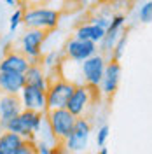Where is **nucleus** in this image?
<instances>
[{
  "label": "nucleus",
  "mask_w": 152,
  "mask_h": 154,
  "mask_svg": "<svg viewBox=\"0 0 152 154\" xmlns=\"http://www.w3.org/2000/svg\"><path fill=\"white\" fill-rule=\"evenodd\" d=\"M44 117H46L44 114H38L33 110H21V114H18L5 125V131L18 133L26 140H33V137L38 133L42 126Z\"/></svg>",
  "instance_id": "f257e3e1"
},
{
  "label": "nucleus",
  "mask_w": 152,
  "mask_h": 154,
  "mask_svg": "<svg viewBox=\"0 0 152 154\" xmlns=\"http://www.w3.org/2000/svg\"><path fill=\"white\" fill-rule=\"evenodd\" d=\"M59 14L54 9H46V7H33V9L25 11L23 14V25L32 30H42L49 32L58 26Z\"/></svg>",
  "instance_id": "f03ea898"
},
{
  "label": "nucleus",
  "mask_w": 152,
  "mask_h": 154,
  "mask_svg": "<svg viewBox=\"0 0 152 154\" xmlns=\"http://www.w3.org/2000/svg\"><path fill=\"white\" fill-rule=\"evenodd\" d=\"M77 84L70 82L67 79H56L47 82L46 96H47V110H56V109H67V103L74 93Z\"/></svg>",
  "instance_id": "7ed1b4c3"
},
{
  "label": "nucleus",
  "mask_w": 152,
  "mask_h": 154,
  "mask_svg": "<svg viewBox=\"0 0 152 154\" xmlns=\"http://www.w3.org/2000/svg\"><path fill=\"white\" fill-rule=\"evenodd\" d=\"M46 119H47L49 126H51V130H53V133H54V137L58 138L59 144H63L68 138V135L72 133L77 121V117L74 114H70L67 109L47 110L46 112Z\"/></svg>",
  "instance_id": "20e7f679"
},
{
  "label": "nucleus",
  "mask_w": 152,
  "mask_h": 154,
  "mask_svg": "<svg viewBox=\"0 0 152 154\" xmlns=\"http://www.w3.org/2000/svg\"><path fill=\"white\" fill-rule=\"evenodd\" d=\"M89 133H91V125H89V121L84 119V117H77L72 133L68 135V138L61 144L63 151L68 152V154L84 152L86 149H87Z\"/></svg>",
  "instance_id": "39448f33"
},
{
  "label": "nucleus",
  "mask_w": 152,
  "mask_h": 154,
  "mask_svg": "<svg viewBox=\"0 0 152 154\" xmlns=\"http://www.w3.org/2000/svg\"><path fill=\"white\" fill-rule=\"evenodd\" d=\"M46 33L47 32H42V30L26 28V32L19 38L21 53L30 60V63H37V60L42 54V44L46 40Z\"/></svg>",
  "instance_id": "423d86ee"
},
{
  "label": "nucleus",
  "mask_w": 152,
  "mask_h": 154,
  "mask_svg": "<svg viewBox=\"0 0 152 154\" xmlns=\"http://www.w3.org/2000/svg\"><path fill=\"white\" fill-rule=\"evenodd\" d=\"M107 67V61H105L103 54L96 53L91 58H87L86 61H82L81 65V72L84 77V84L91 88H98L102 84V79H103V72Z\"/></svg>",
  "instance_id": "0eeeda50"
},
{
  "label": "nucleus",
  "mask_w": 152,
  "mask_h": 154,
  "mask_svg": "<svg viewBox=\"0 0 152 154\" xmlns=\"http://www.w3.org/2000/svg\"><path fill=\"white\" fill-rule=\"evenodd\" d=\"M19 100L23 110H33L38 114H46L47 112V96H46V89L33 86H25L23 91L19 93Z\"/></svg>",
  "instance_id": "6e6552de"
},
{
  "label": "nucleus",
  "mask_w": 152,
  "mask_h": 154,
  "mask_svg": "<svg viewBox=\"0 0 152 154\" xmlns=\"http://www.w3.org/2000/svg\"><path fill=\"white\" fill-rule=\"evenodd\" d=\"M93 89L95 88L87 86V84H77L74 93L70 96L67 103V110L70 114H74L75 117L84 114V110L89 107L91 100H93Z\"/></svg>",
  "instance_id": "1a4fd4ad"
},
{
  "label": "nucleus",
  "mask_w": 152,
  "mask_h": 154,
  "mask_svg": "<svg viewBox=\"0 0 152 154\" xmlns=\"http://www.w3.org/2000/svg\"><path fill=\"white\" fill-rule=\"evenodd\" d=\"M96 48L95 42L89 40H79V38H72L68 40L65 46V53L72 61H86L87 58H91L93 54H96Z\"/></svg>",
  "instance_id": "9d476101"
},
{
  "label": "nucleus",
  "mask_w": 152,
  "mask_h": 154,
  "mask_svg": "<svg viewBox=\"0 0 152 154\" xmlns=\"http://www.w3.org/2000/svg\"><path fill=\"white\" fill-rule=\"evenodd\" d=\"M30 67V60L21 51H7L5 56L0 60V72L25 74Z\"/></svg>",
  "instance_id": "9b49d317"
},
{
  "label": "nucleus",
  "mask_w": 152,
  "mask_h": 154,
  "mask_svg": "<svg viewBox=\"0 0 152 154\" xmlns=\"http://www.w3.org/2000/svg\"><path fill=\"white\" fill-rule=\"evenodd\" d=\"M124 21H126V18H124L123 14H117V16H114V18L110 19V25H108V28L105 30V37L102 40V46H100L102 53H112L115 42L119 40L121 33H123Z\"/></svg>",
  "instance_id": "f8f14e48"
},
{
  "label": "nucleus",
  "mask_w": 152,
  "mask_h": 154,
  "mask_svg": "<svg viewBox=\"0 0 152 154\" xmlns=\"http://www.w3.org/2000/svg\"><path fill=\"white\" fill-rule=\"evenodd\" d=\"M23 105L19 96L14 95H0V125H7L11 119H14L18 114H21Z\"/></svg>",
  "instance_id": "ddd939ff"
},
{
  "label": "nucleus",
  "mask_w": 152,
  "mask_h": 154,
  "mask_svg": "<svg viewBox=\"0 0 152 154\" xmlns=\"http://www.w3.org/2000/svg\"><path fill=\"white\" fill-rule=\"evenodd\" d=\"M119 79H121V65L119 61H114L110 60L105 67V72H103V79H102V91L105 95H114L117 86H119Z\"/></svg>",
  "instance_id": "4468645a"
},
{
  "label": "nucleus",
  "mask_w": 152,
  "mask_h": 154,
  "mask_svg": "<svg viewBox=\"0 0 152 154\" xmlns=\"http://www.w3.org/2000/svg\"><path fill=\"white\" fill-rule=\"evenodd\" d=\"M26 86L25 82V74H12V72H0V91L4 95H14L18 96L23 88Z\"/></svg>",
  "instance_id": "2eb2a0df"
},
{
  "label": "nucleus",
  "mask_w": 152,
  "mask_h": 154,
  "mask_svg": "<svg viewBox=\"0 0 152 154\" xmlns=\"http://www.w3.org/2000/svg\"><path fill=\"white\" fill-rule=\"evenodd\" d=\"M25 82H26V86L47 89V74H46L44 67L38 63H30L28 70L25 72Z\"/></svg>",
  "instance_id": "dca6fc26"
},
{
  "label": "nucleus",
  "mask_w": 152,
  "mask_h": 154,
  "mask_svg": "<svg viewBox=\"0 0 152 154\" xmlns=\"http://www.w3.org/2000/svg\"><path fill=\"white\" fill-rule=\"evenodd\" d=\"M103 37H105V30L93 25V23L81 25L75 32V38H79V40H89V42H95V44L102 42Z\"/></svg>",
  "instance_id": "f3484780"
},
{
  "label": "nucleus",
  "mask_w": 152,
  "mask_h": 154,
  "mask_svg": "<svg viewBox=\"0 0 152 154\" xmlns=\"http://www.w3.org/2000/svg\"><path fill=\"white\" fill-rule=\"evenodd\" d=\"M26 142V138H23L18 133H11V131H4L0 135V151L4 154H12L18 147Z\"/></svg>",
  "instance_id": "a211bd4d"
},
{
  "label": "nucleus",
  "mask_w": 152,
  "mask_h": 154,
  "mask_svg": "<svg viewBox=\"0 0 152 154\" xmlns=\"http://www.w3.org/2000/svg\"><path fill=\"white\" fill-rule=\"evenodd\" d=\"M126 44H128V30L121 33L119 40L115 42L114 49H112V60H114V61H119V60H121V56L124 54V49H126Z\"/></svg>",
  "instance_id": "6ab92c4d"
},
{
  "label": "nucleus",
  "mask_w": 152,
  "mask_h": 154,
  "mask_svg": "<svg viewBox=\"0 0 152 154\" xmlns=\"http://www.w3.org/2000/svg\"><path fill=\"white\" fill-rule=\"evenodd\" d=\"M23 14H25L23 9H16L11 14V18H9V32L11 33H14V32L18 30V26L23 23Z\"/></svg>",
  "instance_id": "aec40b11"
},
{
  "label": "nucleus",
  "mask_w": 152,
  "mask_h": 154,
  "mask_svg": "<svg viewBox=\"0 0 152 154\" xmlns=\"http://www.w3.org/2000/svg\"><path fill=\"white\" fill-rule=\"evenodd\" d=\"M138 19L142 23H150L152 21V0L145 2L142 7H140V11H138Z\"/></svg>",
  "instance_id": "412c9836"
},
{
  "label": "nucleus",
  "mask_w": 152,
  "mask_h": 154,
  "mask_svg": "<svg viewBox=\"0 0 152 154\" xmlns=\"http://www.w3.org/2000/svg\"><path fill=\"white\" fill-rule=\"evenodd\" d=\"M58 63H59V53H56V51H51L42 58V67L46 68H54L58 67Z\"/></svg>",
  "instance_id": "4be33fe9"
},
{
  "label": "nucleus",
  "mask_w": 152,
  "mask_h": 154,
  "mask_svg": "<svg viewBox=\"0 0 152 154\" xmlns=\"http://www.w3.org/2000/svg\"><path fill=\"white\" fill-rule=\"evenodd\" d=\"M12 154H37V149H35V142L33 140H26L25 144L18 147Z\"/></svg>",
  "instance_id": "5701e85b"
},
{
  "label": "nucleus",
  "mask_w": 152,
  "mask_h": 154,
  "mask_svg": "<svg viewBox=\"0 0 152 154\" xmlns=\"http://www.w3.org/2000/svg\"><path fill=\"white\" fill-rule=\"evenodd\" d=\"M108 133H110V128L107 125H103L98 130V133H96V145H98V147H103L105 145L107 138H108Z\"/></svg>",
  "instance_id": "b1692460"
},
{
  "label": "nucleus",
  "mask_w": 152,
  "mask_h": 154,
  "mask_svg": "<svg viewBox=\"0 0 152 154\" xmlns=\"http://www.w3.org/2000/svg\"><path fill=\"white\" fill-rule=\"evenodd\" d=\"M93 25H96V26H100V28H103V30H107L108 28V25H110V19H107V18H95L93 19Z\"/></svg>",
  "instance_id": "393cba45"
},
{
  "label": "nucleus",
  "mask_w": 152,
  "mask_h": 154,
  "mask_svg": "<svg viewBox=\"0 0 152 154\" xmlns=\"http://www.w3.org/2000/svg\"><path fill=\"white\" fill-rule=\"evenodd\" d=\"M2 2H5L7 5H16L18 4V0H2Z\"/></svg>",
  "instance_id": "a878e982"
},
{
  "label": "nucleus",
  "mask_w": 152,
  "mask_h": 154,
  "mask_svg": "<svg viewBox=\"0 0 152 154\" xmlns=\"http://www.w3.org/2000/svg\"><path fill=\"white\" fill-rule=\"evenodd\" d=\"M98 154H108V151H107V149H102V151H100Z\"/></svg>",
  "instance_id": "bb28decb"
},
{
  "label": "nucleus",
  "mask_w": 152,
  "mask_h": 154,
  "mask_svg": "<svg viewBox=\"0 0 152 154\" xmlns=\"http://www.w3.org/2000/svg\"><path fill=\"white\" fill-rule=\"evenodd\" d=\"M0 154H4V152H2V151H0Z\"/></svg>",
  "instance_id": "cd10ccee"
}]
</instances>
